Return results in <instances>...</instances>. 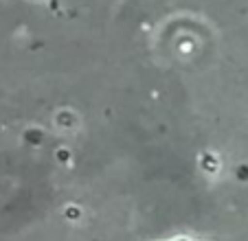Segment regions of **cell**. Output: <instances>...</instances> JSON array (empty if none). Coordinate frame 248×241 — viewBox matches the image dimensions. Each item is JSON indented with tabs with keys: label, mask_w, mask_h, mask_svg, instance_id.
<instances>
[{
	"label": "cell",
	"mask_w": 248,
	"mask_h": 241,
	"mask_svg": "<svg viewBox=\"0 0 248 241\" xmlns=\"http://www.w3.org/2000/svg\"><path fill=\"white\" fill-rule=\"evenodd\" d=\"M178 241H187V239H178Z\"/></svg>",
	"instance_id": "cell-1"
}]
</instances>
